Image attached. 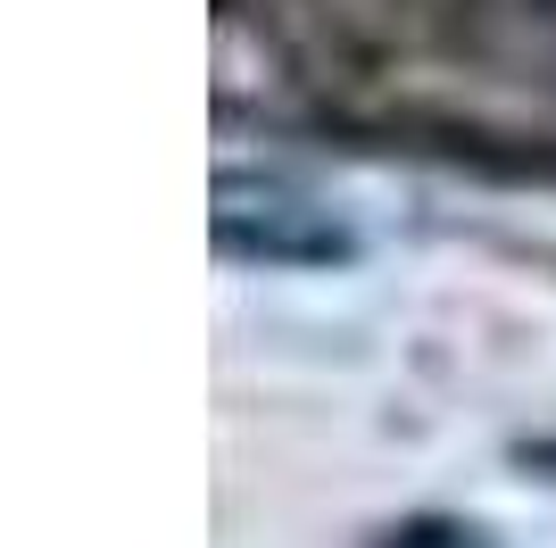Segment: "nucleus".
<instances>
[{
	"instance_id": "f257e3e1",
	"label": "nucleus",
	"mask_w": 556,
	"mask_h": 548,
	"mask_svg": "<svg viewBox=\"0 0 556 548\" xmlns=\"http://www.w3.org/2000/svg\"><path fill=\"white\" fill-rule=\"evenodd\" d=\"M216 250L257 258V266H341V258H357V241L341 225H325V216H307V208H282L266 225H250L241 208H225L216 216Z\"/></svg>"
},
{
	"instance_id": "f03ea898",
	"label": "nucleus",
	"mask_w": 556,
	"mask_h": 548,
	"mask_svg": "<svg viewBox=\"0 0 556 548\" xmlns=\"http://www.w3.org/2000/svg\"><path fill=\"white\" fill-rule=\"evenodd\" d=\"M374 548H482V532H473V524H448V515H416V524L382 532Z\"/></svg>"
}]
</instances>
